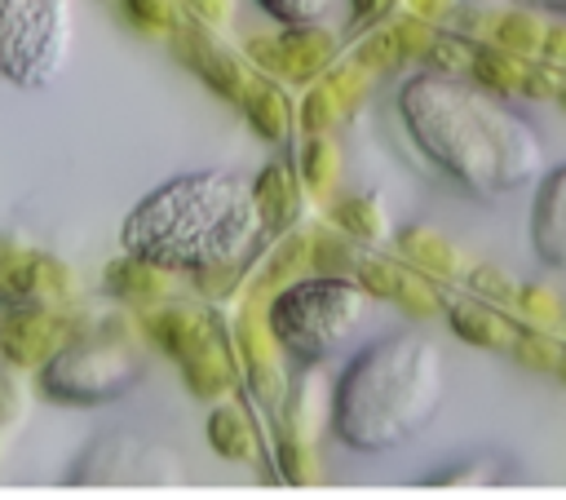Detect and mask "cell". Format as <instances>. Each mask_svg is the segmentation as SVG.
Segmentation results:
<instances>
[{
	"label": "cell",
	"mask_w": 566,
	"mask_h": 500,
	"mask_svg": "<svg viewBox=\"0 0 566 500\" xmlns=\"http://www.w3.org/2000/svg\"><path fill=\"white\" fill-rule=\"evenodd\" d=\"M248 208L252 204L239 181H177L150 195L128 221V248L168 265L221 261L252 230Z\"/></svg>",
	"instance_id": "6da1fadb"
}]
</instances>
